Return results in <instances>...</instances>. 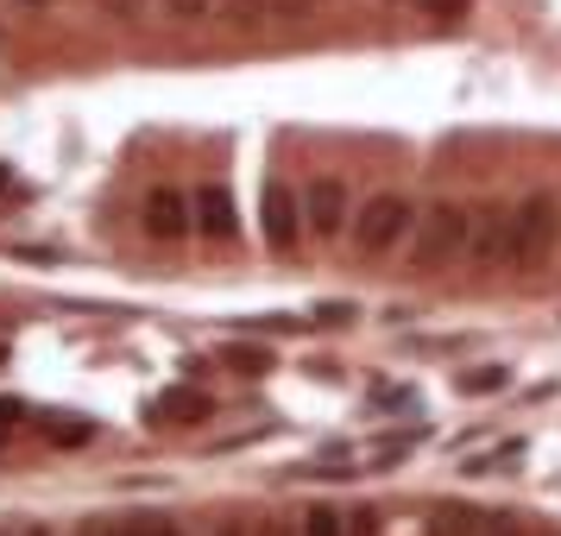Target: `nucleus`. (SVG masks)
<instances>
[{
	"label": "nucleus",
	"instance_id": "nucleus-26",
	"mask_svg": "<svg viewBox=\"0 0 561 536\" xmlns=\"http://www.w3.org/2000/svg\"><path fill=\"white\" fill-rule=\"evenodd\" d=\"M0 536H13V531H0Z\"/></svg>",
	"mask_w": 561,
	"mask_h": 536
},
{
	"label": "nucleus",
	"instance_id": "nucleus-1",
	"mask_svg": "<svg viewBox=\"0 0 561 536\" xmlns=\"http://www.w3.org/2000/svg\"><path fill=\"white\" fill-rule=\"evenodd\" d=\"M467 233H473V215L460 203H435L423 221H410V265L430 278V272H448L460 253H467Z\"/></svg>",
	"mask_w": 561,
	"mask_h": 536
},
{
	"label": "nucleus",
	"instance_id": "nucleus-3",
	"mask_svg": "<svg viewBox=\"0 0 561 536\" xmlns=\"http://www.w3.org/2000/svg\"><path fill=\"white\" fill-rule=\"evenodd\" d=\"M561 240V208L556 196H530L511 208V272H542Z\"/></svg>",
	"mask_w": 561,
	"mask_h": 536
},
{
	"label": "nucleus",
	"instance_id": "nucleus-11",
	"mask_svg": "<svg viewBox=\"0 0 561 536\" xmlns=\"http://www.w3.org/2000/svg\"><path fill=\"white\" fill-rule=\"evenodd\" d=\"M297 536H347V517L334 505H309L304 517H297Z\"/></svg>",
	"mask_w": 561,
	"mask_h": 536
},
{
	"label": "nucleus",
	"instance_id": "nucleus-19",
	"mask_svg": "<svg viewBox=\"0 0 561 536\" xmlns=\"http://www.w3.org/2000/svg\"><path fill=\"white\" fill-rule=\"evenodd\" d=\"M233 366H247V373H272V354H259V347H228Z\"/></svg>",
	"mask_w": 561,
	"mask_h": 536
},
{
	"label": "nucleus",
	"instance_id": "nucleus-10",
	"mask_svg": "<svg viewBox=\"0 0 561 536\" xmlns=\"http://www.w3.org/2000/svg\"><path fill=\"white\" fill-rule=\"evenodd\" d=\"M460 398H492V391H505L511 385V366H473V373H460Z\"/></svg>",
	"mask_w": 561,
	"mask_h": 536
},
{
	"label": "nucleus",
	"instance_id": "nucleus-15",
	"mask_svg": "<svg viewBox=\"0 0 561 536\" xmlns=\"http://www.w3.org/2000/svg\"><path fill=\"white\" fill-rule=\"evenodd\" d=\"M208 7H215V0H164V13H171L178 26H196V20H208Z\"/></svg>",
	"mask_w": 561,
	"mask_h": 536
},
{
	"label": "nucleus",
	"instance_id": "nucleus-18",
	"mask_svg": "<svg viewBox=\"0 0 561 536\" xmlns=\"http://www.w3.org/2000/svg\"><path fill=\"white\" fill-rule=\"evenodd\" d=\"M127 536H183V531L164 524V517H127Z\"/></svg>",
	"mask_w": 561,
	"mask_h": 536
},
{
	"label": "nucleus",
	"instance_id": "nucleus-8",
	"mask_svg": "<svg viewBox=\"0 0 561 536\" xmlns=\"http://www.w3.org/2000/svg\"><path fill=\"white\" fill-rule=\"evenodd\" d=\"M139 215H146V233H152V240H164V247L190 233V196H183V190H171V183L146 190V208H139Z\"/></svg>",
	"mask_w": 561,
	"mask_h": 536
},
{
	"label": "nucleus",
	"instance_id": "nucleus-23",
	"mask_svg": "<svg viewBox=\"0 0 561 536\" xmlns=\"http://www.w3.org/2000/svg\"><path fill=\"white\" fill-rule=\"evenodd\" d=\"M7 7H20V13H51L57 0H7Z\"/></svg>",
	"mask_w": 561,
	"mask_h": 536
},
{
	"label": "nucleus",
	"instance_id": "nucleus-9",
	"mask_svg": "<svg viewBox=\"0 0 561 536\" xmlns=\"http://www.w3.org/2000/svg\"><path fill=\"white\" fill-rule=\"evenodd\" d=\"M208 410H215V404H208L196 385H178V391H164V398L152 404V417H158V423H203Z\"/></svg>",
	"mask_w": 561,
	"mask_h": 536
},
{
	"label": "nucleus",
	"instance_id": "nucleus-17",
	"mask_svg": "<svg viewBox=\"0 0 561 536\" xmlns=\"http://www.w3.org/2000/svg\"><path fill=\"white\" fill-rule=\"evenodd\" d=\"M77 536H127V517H82Z\"/></svg>",
	"mask_w": 561,
	"mask_h": 536
},
{
	"label": "nucleus",
	"instance_id": "nucleus-7",
	"mask_svg": "<svg viewBox=\"0 0 561 536\" xmlns=\"http://www.w3.org/2000/svg\"><path fill=\"white\" fill-rule=\"evenodd\" d=\"M467 265H480V272H511V208L499 215H480L473 233H467Z\"/></svg>",
	"mask_w": 561,
	"mask_h": 536
},
{
	"label": "nucleus",
	"instance_id": "nucleus-2",
	"mask_svg": "<svg viewBox=\"0 0 561 536\" xmlns=\"http://www.w3.org/2000/svg\"><path fill=\"white\" fill-rule=\"evenodd\" d=\"M410 221H416L410 196H398V190H379V196H366V203L354 208V247H359V259L398 253V247L410 240Z\"/></svg>",
	"mask_w": 561,
	"mask_h": 536
},
{
	"label": "nucleus",
	"instance_id": "nucleus-5",
	"mask_svg": "<svg viewBox=\"0 0 561 536\" xmlns=\"http://www.w3.org/2000/svg\"><path fill=\"white\" fill-rule=\"evenodd\" d=\"M297 208H304V233H316V240H341L354 221V196L341 178H309L297 190Z\"/></svg>",
	"mask_w": 561,
	"mask_h": 536
},
{
	"label": "nucleus",
	"instance_id": "nucleus-4",
	"mask_svg": "<svg viewBox=\"0 0 561 536\" xmlns=\"http://www.w3.org/2000/svg\"><path fill=\"white\" fill-rule=\"evenodd\" d=\"M259 233H265V247H272V253H284V259L309 240L290 178H265V183H259Z\"/></svg>",
	"mask_w": 561,
	"mask_h": 536
},
{
	"label": "nucleus",
	"instance_id": "nucleus-21",
	"mask_svg": "<svg viewBox=\"0 0 561 536\" xmlns=\"http://www.w3.org/2000/svg\"><path fill=\"white\" fill-rule=\"evenodd\" d=\"M259 7H265V0H228L233 26H253V20H259Z\"/></svg>",
	"mask_w": 561,
	"mask_h": 536
},
{
	"label": "nucleus",
	"instance_id": "nucleus-13",
	"mask_svg": "<svg viewBox=\"0 0 561 536\" xmlns=\"http://www.w3.org/2000/svg\"><path fill=\"white\" fill-rule=\"evenodd\" d=\"M366 398H373L379 410H404V404H416V391H410V385H373Z\"/></svg>",
	"mask_w": 561,
	"mask_h": 536
},
{
	"label": "nucleus",
	"instance_id": "nucleus-16",
	"mask_svg": "<svg viewBox=\"0 0 561 536\" xmlns=\"http://www.w3.org/2000/svg\"><path fill=\"white\" fill-rule=\"evenodd\" d=\"M102 13H114L121 26H139V13H146V0H95Z\"/></svg>",
	"mask_w": 561,
	"mask_h": 536
},
{
	"label": "nucleus",
	"instance_id": "nucleus-20",
	"mask_svg": "<svg viewBox=\"0 0 561 536\" xmlns=\"http://www.w3.org/2000/svg\"><path fill=\"white\" fill-rule=\"evenodd\" d=\"M316 322H322V329H341V322H354V304H322Z\"/></svg>",
	"mask_w": 561,
	"mask_h": 536
},
{
	"label": "nucleus",
	"instance_id": "nucleus-14",
	"mask_svg": "<svg viewBox=\"0 0 561 536\" xmlns=\"http://www.w3.org/2000/svg\"><path fill=\"white\" fill-rule=\"evenodd\" d=\"M467 7H473V0H416V13H430L442 26H448V20H467Z\"/></svg>",
	"mask_w": 561,
	"mask_h": 536
},
{
	"label": "nucleus",
	"instance_id": "nucleus-24",
	"mask_svg": "<svg viewBox=\"0 0 561 536\" xmlns=\"http://www.w3.org/2000/svg\"><path fill=\"white\" fill-rule=\"evenodd\" d=\"M13 536H57V531H51V524H20Z\"/></svg>",
	"mask_w": 561,
	"mask_h": 536
},
{
	"label": "nucleus",
	"instance_id": "nucleus-25",
	"mask_svg": "<svg viewBox=\"0 0 561 536\" xmlns=\"http://www.w3.org/2000/svg\"><path fill=\"white\" fill-rule=\"evenodd\" d=\"M0 45H7V20H0Z\"/></svg>",
	"mask_w": 561,
	"mask_h": 536
},
{
	"label": "nucleus",
	"instance_id": "nucleus-6",
	"mask_svg": "<svg viewBox=\"0 0 561 536\" xmlns=\"http://www.w3.org/2000/svg\"><path fill=\"white\" fill-rule=\"evenodd\" d=\"M190 228L203 233V240H215V247H233V240H240V221H233V196L221 190V183H203V190L190 196Z\"/></svg>",
	"mask_w": 561,
	"mask_h": 536
},
{
	"label": "nucleus",
	"instance_id": "nucleus-12",
	"mask_svg": "<svg viewBox=\"0 0 561 536\" xmlns=\"http://www.w3.org/2000/svg\"><path fill=\"white\" fill-rule=\"evenodd\" d=\"M505 460H524V442H499V448L473 455V460H467V474H492V467H505Z\"/></svg>",
	"mask_w": 561,
	"mask_h": 536
},
{
	"label": "nucleus",
	"instance_id": "nucleus-22",
	"mask_svg": "<svg viewBox=\"0 0 561 536\" xmlns=\"http://www.w3.org/2000/svg\"><path fill=\"white\" fill-rule=\"evenodd\" d=\"M13 190H20V178H13V164H0V203H7Z\"/></svg>",
	"mask_w": 561,
	"mask_h": 536
}]
</instances>
